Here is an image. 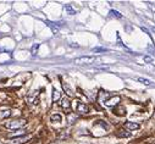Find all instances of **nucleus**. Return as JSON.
Masks as SVG:
<instances>
[{"label":"nucleus","mask_w":155,"mask_h":144,"mask_svg":"<svg viewBox=\"0 0 155 144\" xmlns=\"http://www.w3.org/2000/svg\"><path fill=\"white\" fill-rule=\"evenodd\" d=\"M140 127L139 123H136V122H125V128H127L128 131H136V129H138Z\"/></svg>","instance_id":"obj_8"},{"label":"nucleus","mask_w":155,"mask_h":144,"mask_svg":"<svg viewBox=\"0 0 155 144\" xmlns=\"http://www.w3.org/2000/svg\"><path fill=\"white\" fill-rule=\"evenodd\" d=\"M93 61H95L94 56H81L75 59V64H92Z\"/></svg>","instance_id":"obj_5"},{"label":"nucleus","mask_w":155,"mask_h":144,"mask_svg":"<svg viewBox=\"0 0 155 144\" xmlns=\"http://www.w3.org/2000/svg\"><path fill=\"white\" fill-rule=\"evenodd\" d=\"M120 101H121V98L119 97V95H116V97H112V98H110V99L105 100V101H104V105H105V106L112 107V106H115V105H119Z\"/></svg>","instance_id":"obj_6"},{"label":"nucleus","mask_w":155,"mask_h":144,"mask_svg":"<svg viewBox=\"0 0 155 144\" xmlns=\"http://www.w3.org/2000/svg\"><path fill=\"white\" fill-rule=\"evenodd\" d=\"M93 51H106L105 48H94Z\"/></svg>","instance_id":"obj_19"},{"label":"nucleus","mask_w":155,"mask_h":144,"mask_svg":"<svg viewBox=\"0 0 155 144\" xmlns=\"http://www.w3.org/2000/svg\"><path fill=\"white\" fill-rule=\"evenodd\" d=\"M148 5H149L150 8H151V9H153V10L155 11V5H153V3H148Z\"/></svg>","instance_id":"obj_22"},{"label":"nucleus","mask_w":155,"mask_h":144,"mask_svg":"<svg viewBox=\"0 0 155 144\" xmlns=\"http://www.w3.org/2000/svg\"><path fill=\"white\" fill-rule=\"evenodd\" d=\"M144 61H145V63H151L153 58H150V56H144Z\"/></svg>","instance_id":"obj_20"},{"label":"nucleus","mask_w":155,"mask_h":144,"mask_svg":"<svg viewBox=\"0 0 155 144\" xmlns=\"http://www.w3.org/2000/svg\"><path fill=\"white\" fill-rule=\"evenodd\" d=\"M50 121H53V122H61L62 121V116L61 115H51L50 116Z\"/></svg>","instance_id":"obj_12"},{"label":"nucleus","mask_w":155,"mask_h":144,"mask_svg":"<svg viewBox=\"0 0 155 144\" xmlns=\"http://www.w3.org/2000/svg\"><path fill=\"white\" fill-rule=\"evenodd\" d=\"M27 125V120L25 119H16V120H12V121H8L4 125L5 128L8 129H20Z\"/></svg>","instance_id":"obj_1"},{"label":"nucleus","mask_w":155,"mask_h":144,"mask_svg":"<svg viewBox=\"0 0 155 144\" xmlns=\"http://www.w3.org/2000/svg\"><path fill=\"white\" fill-rule=\"evenodd\" d=\"M64 8H65L66 12L69 13V15H76V10L73 9V8H72V6H71L70 4H66V5L64 6Z\"/></svg>","instance_id":"obj_10"},{"label":"nucleus","mask_w":155,"mask_h":144,"mask_svg":"<svg viewBox=\"0 0 155 144\" xmlns=\"http://www.w3.org/2000/svg\"><path fill=\"white\" fill-rule=\"evenodd\" d=\"M77 111H78V114H82V115L88 114L89 112V107L87 106L86 104H83V103H78V104H77Z\"/></svg>","instance_id":"obj_7"},{"label":"nucleus","mask_w":155,"mask_h":144,"mask_svg":"<svg viewBox=\"0 0 155 144\" xmlns=\"http://www.w3.org/2000/svg\"><path fill=\"white\" fill-rule=\"evenodd\" d=\"M62 87H64V91L66 92L67 95H72V89L69 87V84H67V83H64Z\"/></svg>","instance_id":"obj_15"},{"label":"nucleus","mask_w":155,"mask_h":144,"mask_svg":"<svg viewBox=\"0 0 155 144\" xmlns=\"http://www.w3.org/2000/svg\"><path fill=\"white\" fill-rule=\"evenodd\" d=\"M60 105H61L62 110H64L67 115H70V112L72 111V107H71V101L67 99V97H64V98L60 99Z\"/></svg>","instance_id":"obj_2"},{"label":"nucleus","mask_w":155,"mask_h":144,"mask_svg":"<svg viewBox=\"0 0 155 144\" xmlns=\"http://www.w3.org/2000/svg\"><path fill=\"white\" fill-rule=\"evenodd\" d=\"M45 23H46V26L49 27V28L53 31V33L56 34L59 33V30H60V26H62V23H60V22H53V21H49V20H46L45 21Z\"/></svg>","instance_id":"obj_4"},{"label":"nucleus","mask_w":155,"mask_h":144,"mask_svg":"<svg viewBox=\"0 0 155 144\" xmlns=\"http://www.w3.org/2000/svg\"><path fill=\"white\" fill-rule=\"evenodd\" d=\"M109 15H110L111 17H116V18H122V15H121V13H120L119 11H116V10H110Z\"/></svg>","instance_id":"obj_14"},{"label":"nucleus","mask_w":155,"mask_h":144,"mask_svg":"<svg viewBox=\"0 0 155 144\" xmlns=\"http://www.w3.org/2000/svg\"><path fill=\"white\" fill-rule=\"evenodd\" d=\"M10 116H11V110H0V120L8 119Z\"/></svg>","instance_id":"obj_9"},{"label":"nucleus","mask_w":155,"mask_h":144,"mask_svg":"<svg viewBox=\"0 0 155 144\" xmlns=\"http://www.w3.org/2000/svg\"><path fill=\"white\" fill-rule=\"evenodd\" d=\"M59 97H60V93L56 91L55 88H54L53 89V101H56L59 99Z\"/></svg>","instance_id":"obj_16"},{"label":"nucleus","mask_w":155,"mask_h":144,"mask_svg":"<svg viewBox=\"0 0 155 144\" xmlns=\"http://www.w3.org/2000/svg\"><path fill=\"white\" fill-rule=\"evenodd\" d=\"M67 120H69V122H75V120H77V116L76 115H69V117H67Z\"/></svg>","instance_id":"obj_18"},{"label":"nucleus","mask_w":155,"mask_h":144,"mask_svg":"<svg viewBox=\"0 0 155 144\" xmlns=\"http://www.w3.org/2000/svg\"><path fill=\"white\" fill-rule=\"evenodd\" d=\"M39 46H40V45H39L38 43H36V44H33V45H32V48H31V54H32V55H37Z\"/></svg>","instance_id":"obj_13"},{"label":"nucleus","mask_w":155,"mask_h":144,"mask_svg":"<svg viewBox=\"0 0 155 144\" xmlns=\"http://www.w3.org/2000/svg\"><path fill=\"white\" fill-rule=\"evenodd\" d=\"M119 136H121V137H128L130 136V133H123V132H120V133H117Z\"/></svg>","instance_id":"obj_21"},{"label":"nucleus","mask_w":155,"mask_h":144,"mask_svg":"<svg viewBox=\"0 0 155 144\" xmlns=\"http://www.w3.org/2000/svg\"><path fill=\"white\" fill-rule=\"evenodd\" d=\"M114 112H116L117 115H126V110H125V107L121 106L120 109H115V111Z\"/></svg>","instance_id":"obj_17"},{"label":"nucleus","mask_w":155,"mask_h":144,"mask_svg":"<svg viewBox=\"0 0 155 144\" xmlns=\"http://www.w3.org/2000/svg\"><path fill=\"white\" fill-rule=\"evenodd\" d=\"M32 137L28 134V136H18V137H13L12 139H10V142H8V144H22V143H26L28 142Z\"/></svg>","instance_id":"obj_3"},{"label":"nucleus","mask_w":155,"mask_h":144,"mask_svg":"<svg viewBox=\"0 0 155 144\" xmlns=\"http://www.w3.org/2000/svg\"><path fill=\"white\" fill-rule=\"evenodd\" d=\"M138 82H140V83H143L144 86H153V83H151V81H149V79H147V78H143V77H137L136 78Z\"/></svg>","instance_id":"obj_11"}]
</instances>
